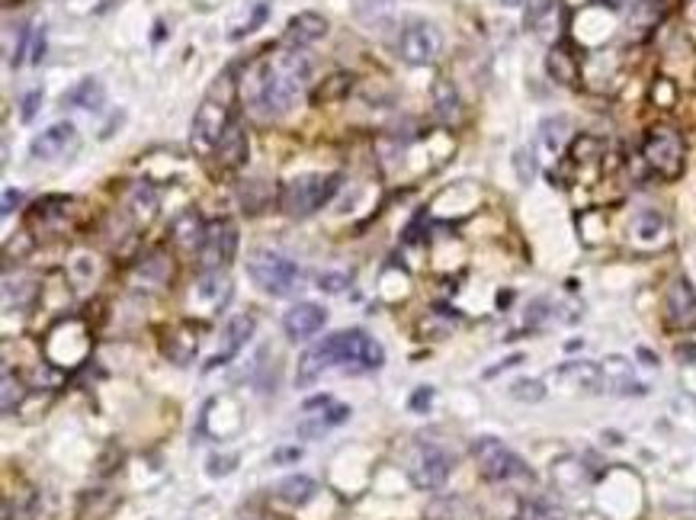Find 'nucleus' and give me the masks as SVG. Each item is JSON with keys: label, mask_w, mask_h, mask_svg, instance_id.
Returning <instances> with one entry per match:
<instances>
[{"label": "nucleus", "mask_w": 696, "mask_h": 520, "mask_svg": "<svg viewBox=\"0 0 696 520\" xmlns=\"http://www.w3.org/2000/svg\"><path fill=\"white\" fill-rule=\"evenodd\" d=\"M315 492H318V485H315L312 476H289V479H283L280 485H276V498L292 504V508H302V504H308L315 498Z\"/></svg>", "instance_id": "28"}, {"label": "nucleus", "mask_w": 696, "mask_h": 520, "mask_svg": "<svg viewBox=\"0 0 696 520\" xmlns=\"http://www.w3.org/2000/svg\"><path fill=\"white\" fill-rule=\"evenodd\" d=\"M664 321L674 331L696 328V289L687 277H674L664 289Z\"/></svg>", "instance_id": "13"}, {"label": "nucleus", "mask_w": 696, "mask_h": 520, "mask_svg": "<svg viewBox=\"0 0 696 520\" xmlns=\"http://www.w3.org/2000/svg\"><path fill=\"white\" fill-rule=\"evenodd\" d=\"M546 71H549V78H552L555 84L575 87L578 78H581V61H578V55L571 52L565 42H559V45H552V49H549Z\"/></svg>", "instance_id": "24"}, {"label": "nucleus", "mask_w": 696, "mask_h": 520, "mask_svg": "<svg viewBox=\"0 0 696 520\" xmlns=\"http://www.w3.org/2000/svg\"><path fill=\"white\" fill-rule=\"evenodd\" d=\"M520 4H527V0H504V7H520Z\"/></svg>", "instance_id": "45"}, {"label": "nucleus", "mask_w": 696, "mask_h": 520, "mask_svg": "<svg viewBox=\"0 0 696 520\" xmlns=\"http://www.w3.org/2000/svg\"><path fill=\"white\" fill-rule=\"evenodd\" d=\"M324 321H328V312H324L321 305L299 302V305H292V309L283 315V331H286L289 341L299 344V341L315 338V334L324 328Z\"/></svg>", "instance_id": "15"}, {"label": "nucleus", "mask_w": 696, "mask_h": 520, "mask_svg": "<svg viewBox=\"0 0 696 520\" xmlns=\"http://www.w3.org/2000/svg\"><path fill=\"white\" fill-rule=\"evenodd\" d=\"M433 106H437L440 119H446V122L459 119V113H462V100H459V90L453 87V81L440 78L437 84H433Z\"/></svg>", "instance_id": "30"}, {"label": "nucleus", "mask_w": 696, "mask_h": 520, "mask_svg": "<svg viewBox=\"0 0 696 520\" xmlns=\"http://www.w3.org/2000/svg\"><path fill=\"white\" fill-rule=\"evenodd\" d=\"M472 456H475L478 472L494 485H533L536 482L533 469L498 437H475Z\"/></svg>", "instance_id": "4"}, {"label": "nucleus", "mask_w": 696, "mask_h": 520, "mask_svg": "<svg viewBox=\"0 0 696 520\" xmlns=\"http://www.w3.org/2000/svg\"><path fill=\"white\" fill-rule=\"evenodd\" d=\"M106 100V90L97 78H84L77 81L71 90H65L61 97V106H77V110H100Z\"/></svg>", "instance_id": "27"}, {"label": "nucleus", "mask_w": 696, "mask_h": 520, "mask_svg": "<svg viewBox=\"0 0 696 520\" xmlns=\"http://www.w3.org/2000/svg\"><path fill=\"white\" fill-rule=\"evenodd\" d=\"M247 155H251V142H247V132L241 129L238 119H231V126L225 129L219 148H215V158H219V164L228 167V171H238V167L247 164Z\"/></svg>", "instance_id": "23"}, {"label": "nucleus", "mask_w": 696, "mask_h": 520, "mask_svg": "<svg viewBox=\"0 0 696 520\" xmlns=\"http://www.w3.org/2000/svg\"><path fill=\"white\" fill-rule=\"evenodd\" d=\"M510 395H514L517 402H543L546 386L539 379H517L514 386H510Z\"/></svg>", "instance_id": "37"}, {"label": "nucleus", "mask_w": 696, "mask_h": 520, "mask_svg": "<svg viewBox=\"0 0 696 520\" xmlns=\"http://www.w3.org/2000/svg\"><path fill=\"white\" fill-rule=\"evenodd\" d=\"M302 450H276L273 453V463H289V460H299Z\"/></svg>", "instance_id": "44"}, {"label": "nucleus", "mask_w": 696, "mask_h": 520, "mask_svg": "<svg viewBox=\"0 0 696 520\" xmlns=\"http://www.w3.org/2000/svg\"><path fill=\"white\" fill-rule=\"evenodd\" d=\"M257 328V321L254 315H235V318H228V325L222 331V344H219V354H215L209 360V370H215V366H222L228 363L231 357H238V350L251 341V334Z\"/></svg>", "instance_id": "19"}, {"label": "nucleus", "mask_w": 696, "mask_h": 520, "mask_svg": "<svg viewBox=\"0 0 696 520\" xmlns=\"http://www.w3.org/2000/svg\"><path fill=\"white\" fill-rule=\"evenodd\" d=\"M379 4H392V0H379Z\"/></svg>", "instance_id": "46"}, {"label": "nucleus", "mask_w": 696, "mask_h": 520, "mask_svg": "<svg viewBox=\"0 0 696 520\" xmlns=\"http://www.w3.org/2000/svg\"><path fill=\"white\" fill-rule=\"evenodd\" d=\"M247 277H251L273 299L296 296L305 283V273L299 270L296 260H289L286 254L267 251V248L251 254V260H247Z\"/></svg>", "instance_id": "6"}, {"label": "nucleus", "mask_w": 696, "mask_h": 520, "mask_svg": "<svg viewBox=\"0 0 696 520\" xmlns=\"http://www.w3.org/2000/svg\"><path fill=\"white\" fill-rule=\"evenodd\" d=\"M39 103H42V90H29V94L23 97L20 119H23V122H33V116L39 113Z\"/></svg>", "instance_id": "40"}, {"label": "nucleus", "mask_w": 696, "mask_h": 520, "mask_svg": "<svg viewBox=\"0 0 696 520\" xmlns=\"http://www.w3.org/2000/svg\"><path fill=\"white\" fill-rule=\"evenodd\" d=\"M350 418V408L334 402L331 395H318V399H308L302 405V421L296 424V434L302 440H318L328 431H334L337 424H344Z\"/></svg>", "instance_id": "11"}, {"label": "nucleus", "mask_w": 696, "mask_h": 520, "mask_svg": "<svg viewBox=\"0 0 696 520\" xmlns=\"http://www.w3.org/2000/svg\"><path fill=\"white\" fill-rule=\"evenodd\" d=\"M42 58H45V26H36L33 29V49H29V61H33V65H39Z\"/></svg>", "instance_id": "41"}, {"label": "nucleus", "mask_w": 696, "mask_h": 520, "mask_svg": "<svg viewBox=\"0 0 696 520\" xmlns=\"http://www.w3.org/2000/svg\"><path fill=\"white\" fill-rule=\"evenodd\" d=\"M629 235L636 244H642V248H661V244L668 241V219H664L658 209H642L632 216Z\"/></svg>", "instance_id": "21"}, {"label": "nucleus", "mask_w": 696, "mask_h": 520, "mask_svg": "<svg viewBox=\"0 0 696 520\" xmlns=\"http://www.w3.org/2000/svg\"><path fill=\"white\" fill-rule=\"evenodd\" d=\"M603 370V392L613 395H642L645 386H639L636 376H632V363L626 357H607L600 363Z\"/></svg>", "instance_id": "22"}, {"label": "nucleus", "mask_w": 696, "mask_h": 520, "mask_svg": "<svg viewBox=\"0 0 696 520\" xmlns=\"http://www.w3.org/2000/svg\"><path fill=\"white\" fill-rule=\"evenodd\" d=\"M340 190V174H299L283 183L280 209L289 219H308L324 209Z\"/></svg>", "instance_id": "5"}, {"label": "nucleus", "mask_w": 696, "mask_h": 520, "mask_svg": "<svg viewBox=\"0 0 696 520\" xmlns=\"http://www.w3.org/2000/svg\"><path fill=\"white\" fill-rule=\"evenodd\" d=\"M385 363V350L376 338H369L366 331L350 328V331H334L315 347H308L299 357V370L296 382L299 386H312L324 373L340 370L350 376H363V373H376Z\"/></svg>", "instance_id": "2"}, {"label": "nucleus", "mask_w": 696, "mask_h": 520, "mask_svg": "<svg viewBox=\"0 0 696 520\" xmlns=\"http://www.w3.org/2000/svg\"><path fill=\"white\" fill-rule=\"evenodd\" d=\"M81 148V132L74 122H55L29 142V155L36 161H65Z\"/></svg>", "instance_id": "12"}, {"label": "nucleus", "mask_w": 696, "mask_h": 520, "mask_svg": "<svg viewBox=\"0 0 696 520\" xmlns=\"http://www.w3.org/2000/svg\"><path fill=\"white\" fill-rule=\"evenodd\" d=\"M23 399H26V382L13 370H4V395H0V408H4V415H13Z\"/></svg>", "instance_id": "34"}, {"label": "nucleus", "mask_w": 696, "mask_h": 520, "mask_svg": "<svg viewBox=\"0 0 696 520\" xmlns=\"http://www.w3.org/2000/svg\"><path fill=\"white\" fill-rule=\"evenodd\" d=\"M235 251H238V225L231 222V219L209 222L206 244H203V264H206V270L228 267L231 260H235Z\"/></svg>", "instance_id": "14"}, {"label": "nucleus", "mask_w": 696, "mask_h": 520, "mask_svg": "<svg viewBox=\"0 0 696 520\" xmlns=\"http://www.w3.org/2000/svg\"><path fill=\"white\" fill-rule=\"evenodd\" d=\"M267 13H270V7L260 4V0H254V4H247V7L241 10V17H238L235 23H231L228 39H244V36H251L254 29L267 20Z\"/></svg>", "instance_id": "32"}, {"label": "nucleus", "mask_w": 696, "mask_h": 520, "mask_svg": "<svg viewBox=\"0 0 696 520\" xmlns=\"http://www.w3.org/2000/svg\"><path fill=\"white\" fill-rule=\"evenodd\" d=\"M71 203L74 200H68V196H49V200H39L33 206V212H29V222L42 225V232H55V228L68 219Z\"/></svg>", "instance_id": "26"}, {"label": "nucleus", "mask_w": 696, "mask_h": 520, "mask_svg": "<svg viewBox=\"0 0 696 520\" xmlns=\"http://www.w3.org/2000/svg\"><path fill=\"white\" fill-rule=\"evenodd\" d=\"M555 379L568 382L571 389H581V392H603V370L600 363H587V360H575V363H565Z\"/></svg>", "instance_id": "25"}, {"label": "nucleus", "mask_w": 696, "mask_h": 520, "mask_svg": "<svg viewBox=\"0 0 696 520\" xmlns=\"http://www.w3.org/2000/svg\"><path fill=\"white\" fill-rule=\"evenodd\" d=\"M344 286H350L347 273H321L318 277V289H324V293H340Z\"/></svg>", "instance_id": "39"}, {"label": "nucleus", "mask_w": 696, "mask_h": 520, "mask_svg": "<svg viewBox=\"0 0 696 520\" xmlns=\"http://www.w3.org/2000/svg\"><path fill=\"white\" fill-rule=\"evenodd\" d=\"M206 232H209V225L199 219V212L187 209L174 219V225H170V241H174L177 251L183 254H203Z\"/></svg>", "instance_id": "17"}, {"label": "nucleus", "mask_w": 696, "mask_h": 520, "mask_svg": "<svg viewBox=\"0 0 696 520\" xmlns=\"http://www.w3.org/2000/svg\"><path fill=\"white\" fill-rule=\"evenodd\" d=\"M655 4H658V0H639V4L632 7L629 26H642V29L655 26V23H658V17H661V10H658Z\"/></svg>", "instance_id": "38"}, {"label": "nucleus", "mask_w": 696, "mask_h": 520, "mask_svg": "<svg viewBox=\"0 0 696 520\" xmlns=\"http://www.w3.org/2000/svg\"><path fill=\"white\" fill-rule=\"evenodd\" d=\"M520 520H565V511L549 498H523L520 504Z\"/></svg>", "instance_id": "33"}, {"label": "nucleus", "mask_w": 696, "mask_h": 520, "mask_svg": "<svg viewBox=\"0 0 696 520\" xmlns=\"http://www.w3.org/2000/svg\"><path fill=\"white\" fill-rule=\"evenodd\" d=\"M308 71H312V65L296 49L260 52L254 61H247L244 78L238 81V97L247 110L260 116H283L302 97Z\"/></svg>", "instance_id": "1"}, {"label": "nucleus", "mask_w": 696, "mask_h": 520, "mask_svg": "<svg viewBox=\"0 0 696 520\" xmlns=\"http://www.w3.org/2000/svg\"><path fill=\"white\" fill-rule=\"evenodd\" d=\"M161 350H164V357L170 363L190 366L193 357H196V350H199V331H196L193 321H180V325L167 328L164 331V341H161Z\"/></svg>", "instance_id": "16"}, {"label": "nucleus", "mask_w": 696, "mask_h": 520, "mask_svg": "<svg viewBox=\"0 0 696 520\" xmlns=\"http://www.w3.org/2000/svg\"><path fill=\"white\" fill-rule=\"evenodd\" d=\"M433 402V389L430 386H421L414 395H411V411H427Z\"/></svg>", "instance_id": "42"}, {"label": "nucleus", "mask_w": 696, "mask_h": 520, "mask_svg": "<svg viewBox=\"0 0 696 520\" xmlns=\"http://www.w3.org/2000/svg\"><path fill=\"white\" fill-rule=\"evenodd\" d=\"M440 49H443L440 29L433 23H427V20H411L398 36V55H401L405 65H414V68L437 61Z\"/></svg>", "instance_id": "10"}, {"label": "nucleus", "mask_w": 696, "mask_h": 520, "mask_svg": "<svg viewBox=\"0 0 696 520\" xmlns=\"http://www.w3.org/2000/svg\"><path fill=\"white\" fill-rule=\"evenodd\" d=\"M571 139V119L568 116H549L539 122L536 132V151L543 155V161H555L565 155V145Z\"/></svg>", "instance_id": "20"}, {"label": "nucleus", "mask_w": 696, "mask_h": 520, "mask_svg": "<svg viewBox=\"0 0 696 520\" xmlns=\"http://www.w3.org/2000/svg\"><path fill=\"white\" fill-rule=\"evenodd\" d=\"M405 472L414 488L421 492H437L446 485L453 472V456L433 440H414L405 453Z\"/></svg>", "instance_id": "7"}, {"label": "nucleus", "mask_w": 696, "mask_h": 520, "mask_svg": "<svg viewBox=\"0 0 696 520\" xmlns=\"http://www.w3.org/2000/svg\"><path fill=\"white\" fill-rule=\"evenodd\" d=\"M238 87L231 84L228 74H222L215 87L209 90V97L203 100V106L196 110L193 116V132H190V145L199 158H209L215 155L219 148L225 129L231 126V100H235Z\"/></svg>", "instance_id": "3"}, {"label": "nucleus", "mask_w": 696, "mask_h": 520, "mask_svg": "<svg viewBox=\"0 0 696 520\" xmlns=\"http://www.w3.org/2000/svg\"><path fill=\"white\" fill-rule=\"evenodd\" d=\"M350 87H353L350 74H334L331 81L321 84V90H318V94H315L312 100H315V103H334V100H340V97H347Z\"/></svg>", "instance_id": "36"}, {"label": "nucleus", "mask_w": 696, "mask_h": 520, "mask_svg": "<svg viewBox=\"0 0 696 520\" xmlns=\"http://www.w3.org/2000/svg\"><path fill=\"white\" fill-rule=\"evenodd\" d=\"M129 212L138 225H148L158 212V193H154L148 183H138V187L129 193Z\"/></svg>", "instance_id": "31"}, {"label": "nucleus", "mask_w": 696, "mask_h": 520, "mask_svg": "<svg viewBox=\"0 0 696 520\" xmlns=\"http://www.w3.org/2000/svg\"><path fill=\"white\" fill-rule=\"evenodd\" d=\"M530 10H527V26L533 29V33H543L546 23L555 17V10H559V0H527Z\"/></svg>", "instance_id": "35"}, {"label": "nucleus", "mask_w": 696, "mask_h": 520, "mask_svg": "<svg viewBox=\"0 0 696 520\" xmlns=\"http://www.w3.org/2000/svg\"><path fill=\"white\" fill-rule=\"evenodd\" d=\"M228 299H231V277L222 267H215V270H206V273H199V277H196V283L190 286V293H187V309L193 315L212 318V315H219L225 309Z\"/></svg>", "instance_id": "9"}, {"label": "nucleus", "mask_w": 696, "mask_h": 520, "mask_svg": "<svg viewBox=\"0 0 696 520\" xmlns=\"http://www.w3.org/2000/svg\"><path fill=\"white\" fill-rule=\"evenodd\" d=\"M642 158L661 180H677L684 174V139L674 126H652L645 132Z\"/></svg>", "instance_id": "8"}, {"label": "nucleus", "mask_w": 696, "mask_h": 520, "mask_svg": "<svg viewBox=\"0 0 696 520\" xmlns=\"http://www.w3.org/2000/svg\"><path fill=\"white\" fill-rule=\"evenodd\" d=\"M324 33H328V20H324L321 13L305 10V13H299V17H292V20L286 23L283 45H286V49L302 52L305 45H312V42L324 39Z\"/></svg>", "instance_id": "18"}, {"label": "nucleus", "mask_w": 696, "mask_h": 520, "mask_svg": "<svg viewBox=\"0 0 696 520\" xmlns=\"http://www.w3.org/2000/svg\"><path fill=\"white\" fill-rule=\"evenodd\" d=\"M20 203H23V193L20 190H4V209H0V212H4V216H10V212L17 209Z\"/></svg>", "instance_id": "43"}, {"label": "nucleus", "mask_w": 696, "mask_h": 520, "mask_svg": "<svg viewBox=\"0 0 696 520\" xmlns=\"http://www.w3.org/2000/svg\"><path fill=\"white\" fill-rule=\"evenodd\" d=\"M552 479H555V485L562 488V492L575 495L581 485H587V469H584L581 460H575V456H565V460L552 463Z\"/></svg>", "instance_id": "29"}]
</instances>
